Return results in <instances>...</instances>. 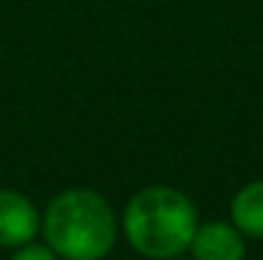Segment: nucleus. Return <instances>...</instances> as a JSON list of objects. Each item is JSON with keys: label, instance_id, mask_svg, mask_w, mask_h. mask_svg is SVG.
Wrapping results in <instances>:
<instances>
[{"label": "nucleus", "instance_id": "1", "mask_svg": "<svg viewBox=\"0 0 263 260\" xmlns=\"http://www.w3.org/2000/svg\"><path fill=\"white\" fill-rule=\"evenodd\" d=\"M121 230L137 255L171 260L191 249L199 230V210L182 190L171 185H148L129 199Z\"/></svg>", "mask_w": 263, "mask_h": 260}, {"label": "nucleus", "instance_id": "2", "mask_svg": "<svg viewBox=\"0 0 263 260\" xmlns=\"http://www.w3.org/2000/svg\"><path fill=\"white\" fill-rule=\"evenodd\" d=\"M40 232L62 260H104L118 241V218L101 193L70 188L48 202Z\"/></svg>", "mask_w": 263, "mask_h": 260}, {"label": "nucleus", "instance_id": "3", "mask_svg": "<svg viewBox=\"0 0 263 260\" xmlns=\"http://www.w3.org/2000/svg\"><path fill=\"white\" fill-rule=\"evenodd\" d=\"M42 215L26 193L0 188V249L26 246L40 235Z\"/></svg>", "mask_w": 263, "mask_h": 260}, {"label": "nucleus", "instance_id": "4", "mask_svg": "<svg viewBox=\"0 0 263 260\" xmlns=\"http://www.w3.org/2000/svg\"><path fill=\"white\" fill-rule=\"evenodd\" d=\"M187 252L193 260H247V235L233 221H208L199 224Z\"/></svg>", "mask_w": 263, "mask_h": 260}, {"label": "nucleus", "instance_id": "5", "mask_svg": "<svg viewBox=\"0 0 263 260\" xmlns=\"http://www.w3.org/2000/svg\"><path fill=\"white\" fill-rule=\"evenodd\" d=\"M230 221L247 238L263 241V179L243 185L230 202Z\"/></svg>", "mask_w": 263, "mask_h": 260}, {"label": "nucleus", "instance_id": "6", "mask_svg": "<svg viewBox=\"0 0 263 260\" xmlns=\"http://www.w3.org/2000/svg\"><path fill=\"white\" fill-rule=\"evenodd\" d=\"M9 260H62L56 252L51 249L48 244H26V246H17L14 255H11Z\"/></svg>", "mask_w": 263, "mask_h": 260}, {"label": "nucleus", "instance_id": "7", "mask_svg": "<svg viewBox=\"0 0 263 260\" xmlns=\"http://www.w3.org/2000/svg\"><path fill=\"white\" fill-rule=\"evenodd\" d=\"M171 260H185V257H182V255H179V257H171ZM191 260H193V257H191Z\"/></svg>", "mask_w": 263, "mask_h": 260}]
</instances>
